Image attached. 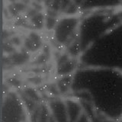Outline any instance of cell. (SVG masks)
<instances>
[{"mask_svg": "<svg viewBox=\"0 0 122 122\" xmlns=\"http://www.w3.org/2000/svg\"><path fill=\"white\" fill-rule=\"evenodd\" d=\"M56 18H52L48 16L47 18V21H46V25H47V29H51L54 27L56 24Z\"/></svg>", "mask_w": 122, "mask_h": 122, "instance_id": "obj_7", "label": "cell"}, {"mask_svg": "<svg viewBox=\"0 0 122 122\" xmlns=\"http://www.w3.org/2000/svg\"><path fill=\"white\" fill-rule=\"evenodd\" d=\"M3 50L6 53H13L15 51V49L12 46V44H11V43H5V44H4V45H3Z\"/></svg>", "mask_w": 122, "mask_h": 122, "instance_id": "obj_10", "label": "cell"}, {"mask_svg": "<svg viewBox=\"0 0 122 122\" xmlns=\"http://www.w3.org/2000/svg\"><path fill=\"white\" fill-rule=\"evenodd\" d=\"M10 61L15 64H23L29 60L28 53L26 51H21V52H15L10 56Z\"/></svg>", "mask_w": 122, "mask_h": 122, "instance_id": "obj_1", "label": "cell"}, {"mask_svg": "<svg viewBox=\"0 0 122 122\" xmlns=\"http://www.w3.org/2000/svg\"><path fill=\"white\" fill-rule=\"evenodd\" d=\"M28 38H30V40L33 41H36V42H41V38L40 37V35L36 32H30L28 34Z\"/></svg>", "mask_w": 122, "mask_h": 122, "instance_id": "obj_9", "label": "cell"}, {"mask_svg": "<svg viewBox=\"0 0 122 122\" xmlns=\"http://www.w3.org/2000/svg\"><path fill=\"white\" fill-rule=\"evenodd\" d=\"M11 44H15V45H18V46L20 45V44H21V43L20 37H17V36L13 37L12 38H11Z\"/></svg>", "mask_w": 122, "mask_h": 122, "instance_id": "obj_16", "label": "cell"}, {"mask_svg": "<svg viewBox=\"0 0 122 122\" xmlns=\"http://www.w3.org/2000/svg\"><path fill=\"white\" fill-rule=\"evenodd\" d=\"M47 15H48V16H50V17L56 18V15H57V12L56 11L53 10V9H49V10H47Z\"/></svg>", "mask_w": 122, "mask_h": 122, "instance_id": "obj_18", "label": "cell"}, {"mask_svg": "<svg viewBox=\"0 0 122 122\" xmlns=\"http://www.w3.org/2000/svg\"><path fill=\"white\" fill-rule=\"evenodd\" d=\"M12 4L15 7H16V9L18 10V11H24L25 9V8H26V5L22 2H13Z\"/></svg>", "mask_w": 122, "mask_h": 122, "instance_id": "obj_14", "label": "cell"}, {"mask_svg": "<svg viewBox=\"0 0 122 122\" xmlns=\"http://www.w3.org/2000/svg\"><path fill=\"white\" fill-rule=\"evenodd\" d=\"M48 59H49V56L45 55L44 53H42V54L39 55L37 57V59L35 60V62H34V64H36V65L46 64V63L47 62Z\"/></svg>", "mask_w": 122, "mask_h": 122, "instance_id": "obj_5", "label": "cell"}, {"mask_svg": "<svg viewBox=\"0 0 122 122\" xmlns=\"http://www.w3.org/2000/svg\"><path fill=\"white\" fill-rule=\"evenodd\" d=\"M38 13V11L34 9V8H31V9H30L28 11L26 12V17L28 18H32L33 16H34L36 14Z\"/></svg>", "mask_w": 122, "mask_h": 122, "instance_id": "obj_13", "label": "cell"}, {"mask_svg": "<svg viewBox=\"0 0 122 122\" xmlns=\"http://www.w3.org/2000/svg\"><path fill=\"white\" fill-rule=\"evenodd\" d=\"M25 92L27 94V96H28V98L32 99V100L34 101H38L39 100V97H38V95L37 94V92L35 91H34L32 89H27L25 90Z\"/></svg>", "mask_w": 122, "mask_h": 122, "instance_id": "obj_4", "label": "cell"}, {"mask_svg": "<svg viewBox=\"0 0 122 122\" xmlns=\"http://www.w3.org/2000/svg\"><path fill=\"white\" fill-rule=\"evenodd\" d=\"M32 5H34V8L37 11H39L42 9V6L41 5H39V4H37V3H35V2H34Z\"/></svg>", "mask_w": 122, "mask_h": 122, "instance_id": "obj_20", "label": "cell"}, {"mask_svg": "<svg viewBox=\"0 0 122 122\" xmlns=\"http://www.w3.org/2000/svg\"><path fill=\"white\" fill-rule=\"evenodd\" d=\"M50 92H51V93L54 94V95H59V92L56 89V87L54 85H52L50 87Z\"/></svg>", "mask_w": 122, "mask_h": 122, "instance_id": "obj_19", "label": "cell"}, {"mask_svg": "<svg viewBox=\"0 0 122 122\" xmlns=\"http://www.w3.org/2000/svg\"><path fill=\"white\" fill-rule=\"evenodd\" d=\"M50 7L51 8V9L57 11V10H58L60 8V2H51V4H50Z\"/></svg>", "mask_w": 122, "mask_h": 122, "instance_id": "obj_15", "label": "cell"}, {"mask_svg": "<svg viewBox=\"0 0 122 122\" xmlns=\"http://www.w3.org/2000/svg\"><path fill=\"white\" fill-rule=\"evenodd\" d=\"M42 45V41L41 42H36V41H33L30 39V38L27 37L25 41V47L27 51H36L37 50L39 49Z\"/></svg>", "mask_w": 122, "mask_h": 122, "instance_id": "obj_2", "label": "cell"}, {"mask_svg": "<svg viewBox=\"0 0 122 122\" xmlns=\"http://www.w3.org/2000/svg\"><path fill=\"white\" fill-rule=\"evenodd\" d=\"M67 60H68V56H67V54H63L62 56H60L59 57L58 60H57V64H58V66L60 67L61 65L64 64Z\"/></svg>", "mask_w": 122, "mask_h": 122, "instance_id": "obj_12", "label": "cell"}, {"mask_svg": "<svg viewBox=\"0 0 122 122\" xmlns=\"http://www.w3.org/2000/svg\"><path fill=\"white\" fill-rule=\"evenodd\" d=\"M30 21L33 23V25L35 26L36 28H41V27L43 26V23H44L43 15L38 12L37 14H36L34 16L31 18Z\"/></svg>", "mask_w": 122, "mask_h": 122, "instance_id": "obj_3", "label": "cell"}, {"mask_svg": "<svg viewBox=\"0 0 122 122\" xmlns=\"http://www.w3.org/2000/svg\"><path fill=\"white\" fill-rule=\"evenodd\" d=\"M8 11H9L10 15H12L13 17H18V16L19 11L13 4H11V5H8Z\"/></svg>", "mask_w": 122, "mask_h": 122, "instance_id": "obj_6", "label": "cell"}, {"mask_svg": "<svg viewBox=\"0 0 122 122\" xmlns=\"http://www.w3.org/2000/svg\"><path fill=\"white\" fill-rule=\"evenodd\" d=\"M28 81L36 86H39L42 83V78L41 76H33V77L28 78Z\"/></svg>", "mask_w": 122, "mask_h": 122, "instance_id": "obj_8", "label": "cell"}, {"mask_svg": "<svg viewBox=\"0 0 122 122\" xmlns=\"http://www.w3.org/2000/svg\"><path fill=\"white\" fill-rule=\"evenodd\" d=\"M7 82L9 84V85H12L14 86H20L21 85V81H19L18 79H15V78H9L7 79Z\"/></svg>", "mask_w": 122, "mask_h": 122, "instance_id": "obj_11", "label": "cell"}, {"mask_svg": "<svg viewBox=\"0 0 122 122\" xmlns=\"http://www.w3.org/2000/svg\"><path fill=\"white\" fill-rule=\"evenodd\" d=\"M43 53H44L45 55H47V56L50 57V47L47 44L44 45V47H43Z\"/></svg>", "mask_w": 122, "mask_h": 122, "instance_id": "obj_17", "label": "cell"}]
</instances>
